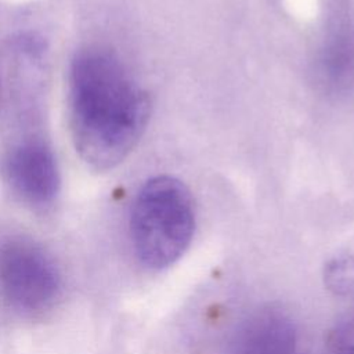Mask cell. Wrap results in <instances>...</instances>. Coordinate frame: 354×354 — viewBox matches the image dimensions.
Segmentation results:
<instances>
[{
    "instance_id": "3",
    "label": "cell",
    "mask_w": 354,
    "mask_h": 354,
    "mask_svg": "<svg viewBox=\"0 0 354 354\" xmlns=\"http://www.w3.org/2000/svg\"><path fill=\"white\" fill-rule=\"evenodd\" d=\"M61 293L54 259L35 241L12 236L0 245V295L22 315L48 311Z\"/></svg>"
},
{
    "instance_id": "1",
    "label": "cell",
    "mask_w": 354,
    "mask_h": 354,
    "mask_svg": "<svg viewBox=\"0 0 354 354\" xmlns=\"http://www.w3.org/2000/svg\"><path fill=\"white\" fill-rule=\"evenodd\" d=\"M69 126L79 156L94 170L120 163L149 119V97L119 57L90 44L73 55L68 77Z\"/></svg>"
},
{
    "instance_id": "2",
    "label": "cell",
    "mask_w": 354,
    "mask_h": 354,
    "mask_svg": "<svg viewBox=\"0 0 354 354\" xmlns=\"http://www.w3.org/2000/svg\"><path fill=\"white\" fill-rule=\"evenodd\" d=\"M130 239L137 259L162 270L187 250L195 230L189 189L171 176H156L138 189L130 212Z\"/></svg>"
},
{
    "instance_id": "5",
    "label": "cell",
    "mask_w": 354,
    "mask_h": 354,
    "mask_svg": "<svg viewBox=\"0 0 354 354\" xmlns=\"http://www.w3.org/2000/svg\"><path fill=\"white\" fill-rule=\"evenodd\" d=\"M332 354H354V319L335 332L332 339Z\"/></svg>"
},
{
    "instance_id": "4",
    "label": "cell",
    "mask_w": 354,
    "mask_h": 354,
    "mask_svg": "<svg viewBox=\"0 0 354 354\" xmlns=\"http://www.w3.org/2000/svg\"><path fill=\"white\" fill-rule=\"evenodd\" d=\"M11 191L32 207H47L58 196L59 169L51 147L40 137H26L11 147L3 163Z\"/></svg>"
}]
</instances>
